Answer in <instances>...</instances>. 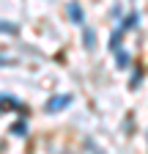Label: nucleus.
Wrapping results in <instances>:
<instances>
[{"label": "nucleus", "mask_w": 148, "mask_h": 154, "mask_svg": "<svg viewBox=\"0 0 148 154\" xmlns=\"http://www.w3.org/2000/svg\"><path fill=\"white\" fill-rule=\"evenodd\" d=\"M71 102V96H55V99H49V105H47V110L49 113H55V110H58V107H66Z\"/></svg>", "instance_id": "f257e3e1"}, {"label": "nucleus", "mask_w": 148, "mask_h": 154, "mask_svg": "<svg viewBox=\"0 0 148 154\" xmlns=\"http://www.w3.org/2000/svg\"><path fill=\"white\" fill-rule=\"evenodd\" d=\"M69 14H71L74 22H82V11H80V6H69Z\"/></svg>", "instance_id": "f03ea898"}, {"label": "nucleus", "mask_w": 148, "mask_h": 154, "mask_svg": "<svg viewBox=\"0 0 148 154\" xmlns=\"http://www.w3.org/2000/svg\"><path fill=\"white\" fill-rule=\"evenodd\" d=\"M135 25H137V14H132L129 19H123V30H132Z\"/></svg>", "instance_id": "7ed1b4c3"}, {"label": "nucleus", "mask_w": 148, "mask_h": 154, "mask_svg": "<svg viewBox=\"0 0 148 154\" xmlns=\"http://www.w3.org/2000/svg\"><path fill=\"white\" fill-rule=\"evenodd\" d=\"M129 61H132V58H129V55L118 52V63H121V69H126V66H129Z\"/></svg>", "instance_id": "20e7f679"}]
</instances>
